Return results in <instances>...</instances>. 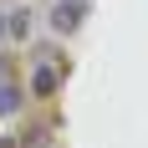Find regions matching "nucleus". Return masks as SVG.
I'll list each match as a JSON object with an SVG mask.
<instances>
[{
	"label": "nucleus",
	"mask_w": 148,
	"mask_h": 148,
	"mask_svg": "<svg viewBox=\"0 0 148 148\" xmlns=\"http://www.w3.org/2000/svg\"><path fill=\"white\" fill-rule=\"evenodd\" d=\"M82 15H87V10H82V0H61L56 10H51V26H56L61 36H72V31L82 26Z\"/></svg>",
	"instance_id": "obj_1"
},
{
	"label": "nucleus",
	"mask_w": 148,
	"mask_h": 148,
	"mask_svg": "<svg viewBox=\"0 0 148 148\" xmlns=\"http://www.w3.org/2000/svg\"><path fill=\"white\" fill-rule=\"evenodd\" d=\"M56 82H61V72H56V66H36V77H31V87L41 92V97H46V92H56Z\"/></svg>",
	"instance_id": "obj_2"
},
{
	"label": "nucleus",
	"mask_w": 148,
	"mask_h": 148,
	"mask_svg": "<svg viewBox=\"0 0 148 148\" xmlns=\"http://www.w3.org/2000/svg\"><path fill=\"white\" fill-rule=\"evenodd\" d=\"M15 107H21V92L10 82H0V118H15Z\"/></svg>",
	"instance_id": "obj_3"
},
{
	"label": "nucleus",
	"mask_w": 148,
	"mask_h": 148,
	"mask_svg": "<svg viewBox=\"0 0 148 148\" xmlns=\"http://www.w3.org/2000/svg\"><path fill=\"white\" fill-rule=\"evenodd\" d=\"M31 31V15L26 10H10V36H26Z\"/></svg>",
	"instance_id": "obj_4"
},
{
	"label": "nucleus",
	"mask_w": 148,
	"mask_h": 148,
	"mask_svg": "<svg viewBox=\"0 0 148 148\" xmlns=\"http://www.w3.org/2000/svg\"><path fill=\"white\" fill-rule=\"evenodd\" d=\"M5 31H10V21H5V15H0V36H5Z\"/></svg>",
	"instance_id": "obj_5"
}]
</instances>
